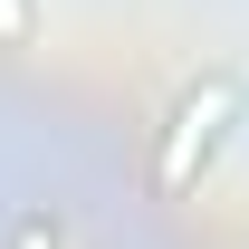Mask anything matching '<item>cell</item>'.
<instances>
[{"mask_svg": "<svg viewBox=\"0 0 249 249\" xmlns=\"http://www.w3.org/2000/svg\"><path fill=\"white\" fill-rule=\"evenodd\" d=\"M240 115H249V77L240 67H211V77H192V87L163 106V124H154V192L163 201H182V192L211 182V163L230 154Z\"/></svg>", "mask_w": 249, "mask_h": 249, "instance_id": "cell-1", "label": "cell"}, {"mask_svg": "<svg viewBox=\"0 0 249 249\" xmlns=\"http://www.w3.org/2000/svg\"><path fill=\"white\" fill-rule=\"evenodd\" d=\"M10 249H67V230H58V211H29L19 230H10Z\"/></svg>", "mask_w": 249, "mask_h": 249, "instance_id": "cell-2", "label": "cell"}, {"mask_svg": "<svg viewBox=\"0 0 249 249\" xmlns=\"http://www.w3.org/2000/svg\"><path fill=\"white\" fill-rule=\"evenodd\" d=\"M0 48H29V0H0Z\"/></svg>", "mask_w": 249, "mask_h": 249, "instance_id": "cell-3", "label": "cell"}]
</instances>
